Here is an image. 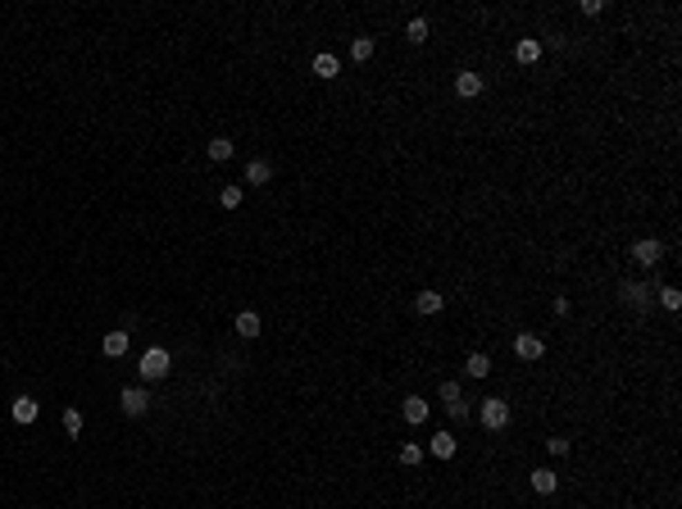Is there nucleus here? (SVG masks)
<instances>
[{"instance_id": "1", "label": "nucleus", "mask_w": 682, "mask_h": 509, "mask_svg": "<svg viewBox=\"0 0 682 509\" xmlns=\"http://www.w3.org/2000/svg\"><path fill=\"white\" fill-rule=\"evenodd\" d=\"M137 369H141V378H146V382H160V378H169L173 359H169V350H164V346H151L146 355H141Z\"/></svg>"}, {"instance_id": "2", "label": "nucleus", "mask_w": 682, "mask_h": 509, "mask_svg": "<svg viewBox=\"0 0 682 509\" xmlns=\"http://www.w3.org/2000/svg\"><path fill=\"white\" fill-rule=\"evenodd\" d=\"M505 423H509V405L500 401V396H491V401H482V428H487V432H500Z\"/></svg>"}, {"instance_id": "3", "label": "nucleus", "mask_w": 682, "mask_h": 509, "mask_svg": "<svg viewBox=\"0 0 682 509\" xmlns=\"http://www.w3.org/2000/svg\"><path fill=\"white\" fill-rule=\"evenodd\" d=\"M119 405H123V414H128V419H141V414L151 410V396H146V387H123Z\"/></svg>"}, {"instance_id": "4", "label": "nucleus", "mask_w": 682, "mask_h": 509, "mask_svg": "<svg viewBox=\"0 0 682 509\" xmlns=\"http://www.w3.org/2000/svg\"><path fill=\"white\" fill-rule=\"evenodd\" d=\"M632 260H637L641 264V269H655V264H660L664 260V246H660V241H637V246H632Z\"/></svg>"}, {"instance_id": "5", "label": "nucleus", "mask_w": 682, "mask_h": 509, "mask_svg": "<svg viewBox=\"0 0 682 509\" xmlns=\"http://www.w3.org/2000/svg\"><path fill=\"white\" fill-rule=\"evenodd\" d=\"M514 355L532 364V359L546 355V341H542V336H532V332H523V336H514Z\"/></svg>"}, {"instance_id": "6", "label": "nucleus", "mask_w": 682, "mask_h": 509, "mask_svg": "<svg viewBox=\"0 0 682 509\" xmlns=\"http://www.w3.org/2000/svg\"><path fill=\"white\" fill-rule=\"evenodd\" d=\"M401 414H405V423H410V428H419V423H428V401H423V396H405Z\"/></svg>"}, {"instance_id": "7", "label": "nucleus", "mask_w": 682, "mask_h": 509, "mask_svg": "<svg viewBox=\"0 0 682 509\" xmlns=\"http://www.w3.org/2000/svg\"><path fill=\"white\" fill-rule=\"evenodd\" d=\"M100 350H105L109 359L128 355V327H114V332H105V341H100Z\"/></svg>"}, {"instance_id": "8", "label": "nucleus", "mask_w": 682, "mask_h": 509, "mask_svg": "<svg viewBox=\"0 0 682 509\" xmlns=\"http://www.w3.org/2000/svg\"><path fill=\"white\" fill-rule=\"evenodd\" d=\"M10 414H14V423H23V428H28V423H37V414H41V405H37L32 396H19Z\"/></svg>"}, {"instance_id": "9", "label": "nucleus", "mask_w": 682, "mask_h": 509, "mask_svg": "<svg viewBox=\"0 0 682 509\" xmlns=\"http://www.w3.org/2000/svg\"><path fill=\"white\" fill-rule=\"evenodd\" d=\"M455 91H460L464 100L482 96V73H460V77H455Z\"/></svg>"}, {"instance_id": "10", "label": "nucleus", "mask_w": 682, "mask_h": 509, "mask_svg": "<svg viewBox=\"0 0 682 509\" xmlns=\"http://www.w3.org/2000/svg\"><path fill=\"white\" fill-rule=\"evenodd\" d=\"M246 182H255V186L273 182V164H269V160H250V164H246Z\"/></svg>"}, {"instance_id": "11", "label": "nucleus", "mask_w": 682, "mask_h": 509, "mask_svg": "<svg viewBox=\"0 0 682 509\" xmlns=\"http://www.w3.org/2000/svg\"><path fill=\"white\" fill-rule=\"evenodd\" d=\"M232 327H237V336H246V341H250V336H260V314H255V309H241Z\"/></svg>"}, {"instance_id": "12", "label": "nucleus", "mask_w": 682, "mask_h": 509, "mask_svg": "<svg viewBox=\"0 0 682 509\" xmlns=\"http://www.w3.org/2000/svg\"><path fill=\"white\" fill-rule=\"evenodd\" d=\"M442 305H446V296H442V291H419L414 309H419V314H442Z\"/></svg>"}, {"instance_id": "13", "label": "nucleus", "mask_w": 682, "mask_h": 509, "mask_svg": "<svg viewBox=\"0 0 682 509\" xmlns=\"http://www.w3.org/2000/svg\"><path fill=\"white\" fill-rule=\"evenodd\" d=\"M555 487H560V477H555L551 468H532V491H542V496H551Z\"/></svg>"}, {"instance_id": "14", "label": "nucleus", "mask_w": 682, "mask_h": 509, "mask_svg": "<svg viewBox=\"0 0 682 509\" xmlns=\"http://www.w3.org/2000/svg\"><path fill=\"white\" fill-rule=\"evenodd\" d=\"M464 373H468V378H487V373H491V359L482 355V350H473V355L464 359Z\"/></svg>"}, {"instance_id": "15", "label": "nucleus", "mask_w": 682, "mask_h": 509, "mask_svg": "<svg viewBox=\"0 0 682 509\" xmlns=\"http://www.w3.org/2000/svg\"><path fill=\"white\" fill-rule=\"evenodd\" d=\"M232 151H237V146H232V141H227V137H214V141H209V146H205V155H209V160H214V164L232 160Z\"/></svg>"}, {"instance_id": "16", "label": "nucleus", "mask_w": 682, "mask_h": 509, "mask_svg": "<svg viewBox=\"0 0 682 509\" xmlns=\"http://www.w3.org/2000/svg\"><path fill=\"white\" fill-rule=\"evenodd\" d=\"M428 450H433L437 459H455V436L451 432H437L433 436V445H428Z\"/></svg>"}, {"instance_id": "17", "label": "nucleus", "mask_w": 682, "mask_h": 509, "mask_svg": "<svg viewBox=\"0 0 682 509\" xmlns=\"http://www.w3.org/2000/svg\"><path fill=\"white\" fill-rule=\"evenodd\" d=\"M514 59H519V64H537V59H542V41H519L514 46Z\"/></svg>"}, {"instance_id": "18", "label": "nucleus", "mask_w": 682, "mask_h": 509, "mask_svg": "<svg viewBox=\"0 0 682 509\" xmlns=\"http://www.w3.org/2000/svg\"><path fill=\"white\" fill-rule=\"evenodd\" d=\"M337 68H341V64H337V55H328V50L314 55V73L319 77H337Z\"/></svg>"}, {"instance_id": "19", "label": "nucleus", "mask_w": 682, "mask_h": 509, "mask_svg": "<svg viewBox=\"0 0 682 509\" xmlns=\"http://www.w3.org/2000/svg\"><path fill=\"white\" fill-rule=\"evenodd\" d=\"M368 55H373V37H355V41H350V59H359V64H364Z\"/></svg>"}, {"instance_id": "20", "label": "nucleus", "mask_w": 682, "mask_h": 509, "mask_svg": "<svg viewBox=\"0 0 682 509\" xmlns=\"http://www.w3.org/2000/svg\"><path fill=\"white\" fill-rule=\"evenodd\" d=\"M405 37H410L414 46H423V41H428V19H410V28H405Z\"/></svg>"}, {"instance_id": "21", "label": "nucleus", "mask_w": 682, "mask_h": 509, "mask_svg": "<svg viewBox=\"0 0 682 509\" xmlns=\"http://www.w3.org/2000/svg\"><path fill=\"white\" fill-rule=\"evenodd\" d=\"M218 205H223V209H237V205H241V186H237V182L223 186V191H218Z\"/></svg>"}, {"instance_id": "22", "label": "nucleus", "mask_w": 682, "mask_h": 509, "mask_svg": "<svg viewBox=\"0 0 682 509\" xmlns=\"http://www.w3.org/2000/svg\"><path fill=\"white\" fill-rule=\"evenodd\" d=\"M401 464H405V468L423 464V450H419V445H414V441H405V445H401Z\"/></svg>"}, {"instance_id": "23", "label": "nucleus", "mask_w": 682, "mask_h": 509, "mask_svg": "<svg viewBox=\"0 0 682 509\" xmlns=\"http://www.w3.org/2000/svg\"><path fill=\"white\" fill-rule=\"evenodd\" d=\"M59 423H64V432H68V436L82 432V414H77V410H64V419H59Z\"/></svg>"}, {"instance_id": "24", "label": "nucleus", "mask_w": 682, "mask_h": 509, "mask_svg": "<svg viewBox=\"0 0 682 509\" xmlns=\"http://www.w3.org/2000/svg\"><path fill=\"white\" fill-rule=\"evenodd\" d=\"M660 305H664V309H678V305H682V291H678V287H660Z\"/></svg>"}, {"instance_id": "25", "label": "nucleus", "mask_w": 682, "mask_h": 509, "mask_svg": "<svg viewBox=\"0 0 682 509\" xmlns=\"http://www.w3.org/2000/svg\"><path fill=\"white\" fill-rule=\"evenodd\" d=\"M546 450H551L555 459H564V455H569V436H551V441H546Z\"/></svg>"}, {"instance_id": "26", "label": "nucleus", "mask_w": 682, "mask_h": 509, "mask_svg": "<svg viewBox=\"0 0 682 509\" xmlns=\"http://www.w3.org/2000/svg\"><path fill=\"white\" fill-rule=\"evenodd\" d=\"M442 401H446V405L464 401V396H460V382H442Z\"/></svg>"}, {"instance_id": "27", "label": "nucleus", "mask_w": 682, "mask_h": 509, "mask_svg": "<svg viewBox=\"0 0 682 509\" xmlns=\"http://www.w3.org/2000/svg\"><path fill=\"white\" fill-rule=\"evenodd\" d=\"M446 410H451V419H455V423H464V419H468V405H464V401H455V405H446Z\"/></svg>"}]
</instances>
